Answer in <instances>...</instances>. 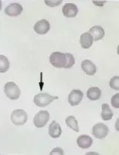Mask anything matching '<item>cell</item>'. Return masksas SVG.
<instances>
[{
  "mask_svg": "<svg viewBox=\"0 0 119 155\" xmlns=\"http://www.w3.org/2000/svg\"><path fill=\"white\" fill-rule=\"evenodd\" d=\"M50 62L56 68H71L75 63V59L71 53H62L54 52L50 56Z\"/></svg>",
  "mask_w": 119,
  "mask_h": 155,
  "instance_id": "1",
  "label": "cell"
},
{
  "mask_svg": "<svg viewBox=\"0 0 119 155\" xmlns=\"http://www.w3.org/2000/svg\"><path fill=\"white\" fill-rule=\"evenodd\" d=\"M57 96H52L47 93H40L34 98V102L37 107H44L51 104L55 100H58Z\"/></svg>",
  "mask_w": 119,
  "mask_h": 155,
  "instance_id": "2",
  "label": "cell"
},
{
  "mask_svg": "<svg viewBox=\"0 0 119 155\" xmlns=\"http://www.w3.org/2000/svg\"><path fill=\"white\" fill-rule=\"evenodd\" d=\"M4 91L9 99L18 100L21 95V90L18 86L12 81H8L4 86Z\"/></svg>",
  "mask_w": 119,
  "mask_h": 155,
  "instance_id": "3",
  "label": "cell"
},
{
  "mask_svg": "<svg viewBox=\"0 0 119 155\" xmlns=\"http://www.w3.org/2000/svg\"><path fill=\"white\" fill-rule=\"evenodd\" d=\"M11 120L15 126H23L27 121V114L24 110H14L11 115Z\"/></svg>",
  "mask_w": 119,
  "mask_h": 155,
  "instance_id": "4",
  "label": "cell"
},
{
  "mask_svg": "<svg viewBox=\"0 0 119 155\" xmlns=\"http://www.w3.org/2000/svg\"><path fill=\"white\" fill-rule=\"evenodd\" d=\"M50 115L47 110H41L34 118V126L37 128H43L47 125L50 120Z\"/></svg>",
  "mask_w": 119,
  "mask_h": 155,
  "instance_id": "5",
  "label": "cell"
},
{
  "mask_svg": "<svg viewBox=\"0 0 119 155\" xmlns=\"http://www.w3.org/2000/svg\"><path fill=\"white\" fill-rule=\"evenodd\" d=\"M109 129H108V126L106 125L103 124V123H97V124L94 125L92 129V133L98 139H103L108 135Z\"/></svg>",
  "mask_w": 119,
  "mask_h": 155,
  "instance_id": "6",
  "label": "cell"
},
{
  "mask_svg": "<svg viewBox=\"0 0 119 155\" xmlns=\"http://www.w3.org/2000/svg\"><path fill=\"white\" fill-rule=\"evenodd\" d=\"M34 30L39 35H44L50 30V24L46 19H42L37 21L34 27Z\"/></svg>",
  "mask_w": 119,
  "mask_h": 155,
  "instance_id": "7",
  "label": "cell"
},
{
  "mask_svg": "<svg viewBox=\"0 0 119 155\" xmlns=\"http://www.w3.org/2000/svg\"><path fill=\"white\" fill-rule=\"evenodd\" d=\"M84 97V93L80 90H73L68 95V103L70 105L77 106L82 101Z\"/></svg>",
  "mask_w": 119,
  "mask_h": 155,
  "instance_id": "8",
  "label": "cell"
},
{
  "mask_svg": "<svg viewBox=\"0 0 119 155\" xmlns=\"http://www.w3.org/2000/svg\"><path fill=\"white\" fill-rule=\"evenodd\" d=\"M23 7L19 3H11L5 8V13L10 17H16L21 14Z\"/></svg>",
  "mask_w": 119,
  "mask_h": 155,
  "instance_id": "9",
  "label": "cell"
},
{
  "mask_svg": "<svg viewBox=\"0 0 119 155\" xmlns=\"http://www.w3.org/2000/svg\"><path fill=\"white\" fill-rule=\"evenodd\" d=\"M62 13L67 18H74L78 13V8L74 3H67L62 8Z\"/></svg>",
  "mask_w": 119,
  "mask_h": 155,
  "instance_id": "10",
  "label": "cell"
},
{
  "mask_svg": "<svg viewBox=\"0 0 119 155\" xmlns=\"http://www.w3.org/2000/svg\"><path fill=\"white\" fill-rule=\"evenodd\" d=\"M81 68L83 71L88 75H93L96 72V66L89 59H85L81 62Z\"/></svg>",
  "mask_w": 119,
  "mask_h": 155,
  "instance_id": "11",
  "label": "cell"
},
{
  "mask_svg": "<svg viewBox=\"0 0 119 155\" xmlns=\"http://www.w3.org/2000/svg\"><path fill=\"white\" fill-rule=\"evenodd\" d=\"M77 145L82 149H87L91 147L93 144V139L87 135H82L79 136L77 139Z\"/></svg>",
  "mask_w": 119,
  "mask_h": 155,
  "instance_id": "12",
  "label": "cell"
},
{
  "mask_svg": "<svg viewBox=\"0 0 119 155\" xmlns=\"http://www.w3.org/2000/svg\"><path fill=\"white\" fill-rule=\"evenodd\" d=\"M93 38L90 33L86 32L81 34V38H80V44L82 48L89 49L93 45Z\"/></svg>",
  "mask_w": 119,
  "mask_h": 155,
  "instance_id": "13",
  "label": "cell"
},
{
  "mask_svg": "<svg viewBox=\"0 0 119 155\" xmlns=\"http://www.w3.org/2000/svg\"><path fill=\"white\" fill-rule=\"evenodd\" d=\"M88 33L91 34L93 38V41H100L105 36V31H104L103 28L100 26H97V25L90 28Z\"/></svg>",
  "mask_w": 119,
  "mask_h": 155,
  "instance_id": "14",
  "label": "cell"
},
{
  "mask_svg": "<svg viewBox=\"0 0 119 155\" xmlns=\"http://www.w3.org/2000/svg\"><path fill=\"white\" fill-rule=\"evenodd\" d=\"M49 134L53 138H58L62 135L60 125L56 121H53L49 126Z\"/></svg>",
  "mask_w": 119,
  "mask_h": 155,
  "instance_id": "15",
  "label": "cell"
},
{
  "mask_svg": "<svg viewBox=\"0 0 119 155\" xmlns=\"http://www.w3.org/2000/svg\"><path fill=\"white\" fill-rule=\"evenodd\" d=\"M101 95H102V91L100 89L97 87H92L87 90V96L88 99L90 101H98L100 99Z\"/></svg>",
  "mask_w": 119,
  "mask_h": 155,
  "instance_id": "16",
  "label": "cell"
},
{
  "mask_svg": "<svg viewBox=\"0 0 119 155\" xmlns=\"http://www.w3.org/2000/svg\"><path fill=\"white\" fill-rule=\"evenodd\" d=\"M113 116L112 110L110 109L109 105L108 104H103L102 105V113H101V117L105 121L110 120Z\"/></svg>",
  "mask_w": 119,
  "mask_h": 155,
  "instance_id": "17",
  "label": "cell"
},
{
  "mask_svg": "<svg viewBox=\"0 0 119 155\" xmlns=\"http://www.w3.org/2000/svg\"><path fill=\"white\" fill-rule=\"evenodd\" d=\"M65 123H66L67 126L68 127L71 128L74 131H75L76 132H79L78 123H77V120H76V118L74 116H68L66 120H65Z\"/></svg>",
  "mask_w": 119,
  "mask_h": 155,
  "instance_id": "18",
  "label": "cell"
},
{
  "mask_svg": "<svg viewBox=\"0 0 119 155\" xmlns=\"http://www.w3.org/2000/svg\"><path fill=\"white\" fill-rule=\"evenodd\" d=\"M10 62L8 58L3 55H0V73H4L9 68Z\"/></svg>",
  "mask_w": 119,
  "mask_h": 155,
  "instance_id": "19",
  "label": "cell"
},
{
  "mask_svg": "<svg viewBox=\"0 0 119 155\" xmlns=\"http://www.w3.org/2000/svg\"><path fill=\"white\" fill-rule=\"evenodd\" d=\"M109 85L111 88L113 90L118 91L119 90V77L118 76H114L111 78L109 81Z\"/></svg>",
  "mask_w": 119,
  "mask_h": 155,
  "instance_id": "20",
  "label": "cell"
},
{
  "mask_svg": "<svg viewBox=\"0 0 119 155\" xmlns=\"http://www.w3.org/2000/svg\"><path fill=\"white\" fill-rule=\"evenodd\" d=\"M111 104L114 108H119V94L113 95L111 99Z\"/></svg>",
  "mask_w": 119,
  "mask_h": 155,
  "instance_id": "21",
  "label": "cell"
},
{
  "mask_svg": "<svg viewBox=\"0 0 119 155\" xmlns=\"http://www.w3.org/2000/svg\"><path fill=\"white\" fill-rule=\"evenodd\" d=\"M62 2V1L61 0V1H51V0H50V1H45V3L47 4L48 6H50V7H55V6H58V5H60L61 3Z\"/></svg>",
  "mask_w": 119,
  "mask_h": 155,
  "instance_id": "22",
  "label": "cell"
},
{
  "mask_svg": "<svg viewBox=\"0 0 119 155\" xmlns=\"http://www.w3.org/2000/svg\"><path fill=\"white\" fill-rule=\"evenodd\" d=\"M50 154L51 155H53V154L63 155L64 151L62 148H60V147H56V148H54L51 152H50Z\"/></svg>",
  "mask_w": 119,
  "mask_h": 155,
  "instance_id": "23",
  "label": "cell"
},
{
  "mask_svg": "<svg viewBox=\"0 0 119 155\" xmlns=\"http://www.w3.org/2000/svg\"><path fill=\"white\" fill-rule=\"evenodd\" d=\"M105 2H101V4H102V5H103V4L105 3ZM93 3H96V4H99V2H95V1H94V2H93Z\"/></svg>",
  "mask_w": 119,
  "mask_h": 155,
  "instance_id": "24",
  "label": "cell"
},
{
  "mask_svg": "<svg viewBox=\"0 0 119 155\" xmlns=\"http://www.w3.org/2000/svg\"><path fill=\"white\" fill-rule=\"evenodd\" d=\"M2 9V2L0 1V10Z\"/></svg>",
  "mask_w": 119,
  "mask_h": 155,
  "instance_id": "25",
  "label": "cell"
}]
</instances>
